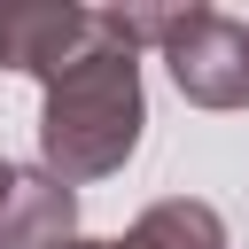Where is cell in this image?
<instances>
[{"instance_id": "2", "label": "cell", "mask_w": 249, "mask_h": 249, "mask_svg": "<svg viewBox=\"0 0 249 249\" xmlns=\"http://www.w3.org/2000/svg\"><path fill=\"white\" fill-rule=\"evenodd\" d=\"M163 70L195 109H249V23L226 8H171L163 16Z\"/></svg>"}, {"instance_id": "1", "label": "cell", "mask_w": 249, "mask_h": 249, "mask_svg": "<svg viewBox=\"0 0 249 249\" xmlns=\"http://www.w3.org/2000/svg\"><path fill=\"white\" fill-rule=\"evenodd\" d=\"M148 124V93H140V54L124 39H109L101 8H93V39L39 78V171H54L62 187L78 179H109L132 163Z\"/></svg>"}, {"instance_id": "4", "label": "cell", "mask_w": 249, "mask_h": 249, "mask_svg": "<svg viewBox=\"0 0 249 249\" xmlns=\"http://www.w3.org/2000/svg\"><path fill=\"white\" fill-rule=\"evenodd\" d=\"M78 233V187H62L54 171H16L0 195V249H62Z\"/></svg>"}, {"instance_id": "7", "label": "cell", "mask_w": 249, "mask_h": 249, "mask_svg": "<svg viewBox=\"0 0 249 249\" xmlns=\"http://www.w3.org/2000/svg\"><path fill=\"white\" fill-rule=\"evenodd\" d=\"M8 179H16V163H8V156H0V195H8Z\"/></svg>"}, {"instance_id": "5", "label": "cell", "mask_w": 249, "mask_h": 249, "mask_svg": "<svg viewBox=\"0 0 249 249\" xmlns=\"http://www.w3.org/2000/svg\"><path fill=\"white\" fill-rule=\"evenodd\" d=\"M124 249H226V218L202 195H163L124 226Z\"/></svg>"}, {"instance_id": "6", "label": "cell", "mask_w": 249, "mask_h": 249, "mask_svg": "<svg viewBox=\"0 0 249 249\" xmlns=\"http://www.w3.org/2000/svg\"><path fill=\"white\" fill-rule=\"evenodd\" d=\"M62 249H124V241H93V233H70Z\"/></svg>"}, {"instance_id": "3", "label": "cell", "mask_w": 249, "mask_h": 249, "mask_svg": "<svg viewBox=\"0 0 249 249\" xmlns=\"http://www.w3.org/2000/svg\"><path fill=\"white\" fill-rule=\"evenodd\" d=\"M86 39H93V8H70V0H8L0 8V70L54 78Z\"/></svg>"}]
</instances>
